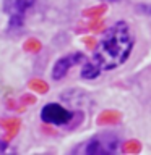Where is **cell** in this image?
Masks as SVG:
<instances>
[{
  "instance_id": "obj_1",
  "label": "cell",
  "mask_w": 151,
  "mask_h": 155,
  "mask_svg": "<svg viewBox=\"0 0 151 155\" xmlns=\"http://www.w3.org/2000/svg\"><path fill=\"white\" fill-rule=\"evenodd\" d=\"M133 48V36L124 21L115 23L109 28L101 39L93 55V60L83 65L81 76L85 79H94L102 71H109L120 66L130 57Z\"/></svg>"
},
{
  "instance_id": "obj_2",
  "label": "cell",
  "mask_w": 151,
  "mask_h": 155,
  "mask_svg": "<svg viewBox=\"0 0 151 155\" xmlns=\"http://www.w3.org/2000/svg\"><path fill=\"white\" fill-rule=\"evenodd\" d=\"M34 3V0H5V12L10 16V26L18 28L23 24L24 12Z\"/></svg>"
},
{
  "instance_id": "obj_3",
  "label": "cell",
  "mask_w": 151,
  "mask_h": 155,
  "mask_svg": "<svg viewBox=\"0 0 151 155\" xmlns=\"http://www.w3.org/2000/svg\"><path fill=\"white\" fill-rule=\"evenodd\" d=\"M41 116L46 123L51 124H67L72 120V113L68 110H65L63 107H60L58 104H49L42 108Z\"/></svg>"
},
{
  "instance_id": "obj_4",
  "label": "cell",
  "mask_w": 151,
  "mask_h": 155,
  "mask_svg": "<svg viewBox=\"0 0 151 155\" xmlns=\"http://www.w3.org/2000/svg\"><path fill=\"white\" fill-rule=\"evenodd\" d=\"M117 147V137L115 136H99V137L93 139L90 144L86 145V153L90 155H99V153H111L114 152Z\"/></svg>"
},
{
  "instance_id": "obj_5",
  "label": "cell",
  "mask_w": 151,
  "mask_h": 155,
  "mask_svg": "<svg viewBox=\"0 0 151 155\" xmlns=\"http://www.w3.org/2000/svg\"><path fill=\"white\" fill-rule=\"evenodd\" d=\"M81 61H85V55L80 53V52H73V53H68V55L62 57L60 60H57L55 65H54L52 78L54 79H62L72 66H75V65H78V63H81Z\"/></svg>"
},
{
  "instance_id": "obj_6",
  "label": "cell",
  "mask_w": 151,
  "mask_h": 155,
  "mask_svg": "<svg viewBox=\"0 0 151 155\" xmlns=\"http://www.w3.org/2000/svg\"><path fill=\"white\" fill-rule=\"evenodd\" d=\"M120 111L117 110H104L97 116V124H115L120 121Z\"/></svg>"
},
{
  "instance_id": "obj_7",
  "label": "cell",
  "mask_w": 151,
  "mask_h": 155,
  "mask_svg": "<svg viewBox=\"0 0 151 155\" xmlns=\"http://www.w3.org/2000/svg\"><path fill=\"white\" fill-rule=\"evenodd\" d=\"M19 124H21V123H19L18 118H7V120H2V121H0V126H2L3 129L8 131L7 136H5V140H10L15 134L18 133Z\"/></svg>"
},
{
  "instance_id": "obj_8",
  "label": "cell",
  "mask_w": 151,
  "mask_h": 155,
  "mask_svg": "<svg viewBox=\"0 0 151 155\" xmlns=\"http://www.w3.org/2000/svg\"><path fill=\"white\" fill-rule=\"evenodd\" d=\"M106 10H107V7L102 3V5H96V7L86 8L85 12H83V15H85L86 18H99L102 13H106Z\"/></svg>"
},
{
  "instance_id": "obj_9",
  "label": "cell",
  "mask_w": 151,
  "mask_h": 155,
  "mask_svg": "<svg viewBox=\"0 0 151 155\" xmlns=\"http://www.w3.org/2000/svg\"><path fill=\"white\" fill-rule=\"evenodd\" d=\"M28 87H29L31 91L39 92V94H46V92L49 91L47 82H44L42 79H31V81L28 82Z\"/></svg>"
},
{
  "instance_id": "obj_10",
  "label": "cell",
  "mask_w": 151,
  "mask_h": 155,
  "mask_svg": "<svg viewBox=\"0 0 151 155\" xmlns=\"http://www.w3.org/2000/svg\"><path fill=\"white\" fill-rule=\"evenodd\" d=\"M141 149V145L138 140H128V142L124 144V147H122V150H124L125 153H138Z\"/></svg>"
},
{
  "instance_id": "obj_11",
  "label": "cell",
  "mask_w": 151,
  "mask_h": 155,
  "mask_svg": "<svg viewBox=\"0 0 151 155\" xmlns=\"http://www.w3.org/2000/svg\"><path fill=\"white\" fill-rule=\"evenodd\" d=\"M24 50H26V52H34V53H36V52H39V50H41V42H39L37 41V39H28V41L26 42H24Z\"/></svg>"
},
{
  "instance_id": "obj_12",
  "label": "cell",
  "mask_w": 151,
  "mask_h": 155,
  "mask_svg": "<svg viewBox=\"0 0 151 155\" xmlns=\"http://www.w3.org/2000/svg\"><path fill=\"white\" fill-rule=\"evenodd\" d=\"M19 102H21V104H24V105H31V104H34V102H36V97L26 94V95H21Z\"/></svg>"
},
{
  "instance_id": "obj_13",
  "label": "cell",
  "mask_w": 151,
  "mask_h": 155,
  "mask_svg": "<svg viewBox=\"0 0 151 155\" xmlns=\"http://www.w3.org/2000/svg\"><path fill=\"white\" fill-rule=\"evenodd\" d=\"M85 45H86V48H90V50H94L96 48V39L94 37H85Z\"/></svg>"
},
{
  "instance_id": "obj_14",
  "label": "cell",
  "mask_w": 151,
  "mask_h": 155,
  "mask_svg": "<svg viewBox=\"0 0 151 155\" xmlns=\"http://www.w3.org/2000/svg\"><path fill=\"white\" fill-rule=\"evenodd\" d=\"M101 26H102V21H101L99 18H94V19L90 23V29H93V31H99Z\"/></svg>"
},
{
  "instance_id": "obj_15",
  "label": "cell",
  "mask_w": 151,
  "mask_h": 155,
  "mask_svg": "<svg viewBox=\"0 0 151 155\" xmlns=\"http://www.w3.org/2000/svg\"><path fill=\"white\" fill-rule=\"evenodd\" d=\"M5 149H7V142H5V140H0V152H3Z\"/></svg>"
}]
</instances>
